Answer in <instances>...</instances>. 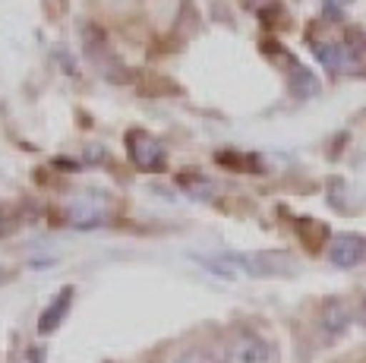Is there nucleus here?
<instances>
[{"label":"nucleus","instance_id":"f257e3e1","mask_svg":"<svg viewBox=\"0 0 366 363\" xmlns=\"http://www.w3.org/2000/svg\"><path fill=\"white\" fill-rule=\"evenodd\" d=\"M221 363H278V344L256 329H240L221 347Z\"/></svg>","mask_w":366,"mask_h":363},{"label":"nucleus","instance_id":"20e7f679","mask_svg":"<svg viewBox=\"0 0 366 363\" xmlns=\"http://www.w3.org/2000/svg\"><path fill=\"white\" fill-rule=\"evenodd\" d=\"M329 262L338 269H354L363 262V237L357 234H338L329 244Z\"/></svg>","mask_w":366,"mask_h":363},{"label":"nucleus","instance_id":"39448f33","mask_svg":"<svg viewBox=\"0 0 366 363\" xmlns=\"http://www.w3.org/2000/svg\"><path fill=\"white\" fill-rule=\"evenodd\" d=\"M89 199H92V193H82L79 199L73 202V209H70V222L73 224H98V222H104V209L98 206V199H95V206H89Z\"/></svg>","mask_w":366,"mask_h":363},{"label":"nucleus","instance_id":"7ed1b4c3","mask_svg":"<svg viewBox=\"0 0 366 363\" xmlns=\"http://www.w3.org/2000/svg\"><path fill=\"white\" fill-rule=\"evenodd\" d=\"M350 325V309L345 300L332 297L322 304V313H319V335L325 338V342H335V338H341L347 332Z\"/></svg>","mask_w":366,"mask_h":363},{"label":"nucleus","instance_id":"6e6552de","mask_svg":"<svg viewBox=\"0 0 366 363\" xmlns=\"http://www.w3.org/2000/svg\"><path fill=\"white\" fill-rule=\"evenodd\" d=\"M4 278H6V272H4V269H0V282H4Z\"/></svg>","mask_w":366,"mask_h":363},{"label":"nucleus","instance_id":"f03ea898","mask_svg":"<svg viewBox=\"0 0 366 363\" xmlns=\"http://www.w3.org/2000/svg\"><path fill=\"white\" fill-rule=\"evenodd\" d=\"M129 155H133L136 168H142V171H162V164H164L162 142L152 139L149 133H129Z\"/></svg>","mask_w":366,"mask_h":363},{"label":"nucleus","instance_id":"423d86ee","mask_svg":"<svg viewBox=\"0 0 366 363\" xmlns=\"http://www.w3.org/2000/svg\"><path fill=\"white\" fill-rule=\"evenodd\" d=\"M70 297H73V291H70V287H64V291H60V297H57V304L44 309L41 322H38V329H41L44 335H48V332H54L57 325H60V316H64L66 309H70Z\"/></svg>","mask_w":366,"mask_h":363},{"label":"nucleus","instance_id":"0eeeda50","mask_svg":"<svg viewBox=\"0 0 366 363\" xmlns=\"http://www.w3.org/2000/svg\"><path fill=\"white\" fill-rule=\"evenodd\" d=\"M177 363H209V357H205L199 347H189V351H183L177 357Z\"/></svg>","mask_w":366,"mask_h":363}]
</instances>
